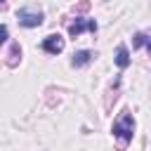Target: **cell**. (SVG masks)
I'll use <instances>...</instances> for the list:
<instances>
[{
    "label": "cell",
    "mask_w": 151,
    "mask_h": 151,
    "mask_svg": "<svg viewBox=\"0 0 151 151\" xmlns=\"http://www.w3.org/2000/svg\"><path fill=\"white\" fill-rule=\"evenodd\" d=\"M111 132H113V137L125 146V144L132 139V134H134V118H132V113H130V111H123V113L113 120Z\"/></svg>",
    "instance_id": "1"
},
{
    "label": "cell",
    "mask_w": 151,
    "mask_h": 151,
    "mask_svg": "<svg viewBox=\"0 0 151 151\" xmlns=\"http://www.w3.org/2000/svg\"><path fill=\"white\" fill-rule=\"evenodd\" d=\"M17 19H19L21 26L35 28V26L42 24V12H40L38 7H21V9H17Z\"/></svg>",
    "instance_id": "2"
},
{
    "label": "cell",
    "mask_w": 151,
    "mask_h": 151,
    "mask_svg": "<svg viewBox=\"0 0 151 151\" xmlns=\"http://www.w3.org/2000/svg\"><path fill=\"white\" fill-rule=\"evenodd\" d=\"M83 31L94 33V31H97V21H94V19H83V17H80V19H76V21L68 26V35H71V38H78Z\"/></svg>",
    "instance_id": "3"
},
{
    "label": "cell",
    "mask_w": 151,
    "mask_h": 151,
    "mask_svg": "<svg viewBox=\"0 0 151 151\" xmlns=\"http://www.w3.org/2000/svg\"><path fill=\"white\" fill-rule=\"evenodd\" d=\"M64 38L59 35V33H52V35H47L42 42H40V47L47 52V54H59V52H64Z\"/></svg>",
    "instance_id": "4"
},
{
    "label": "cell",
    "mask_w": 151,
    "mask_h": 151,
    "mask_svg": "<svg viewBox=\"0 0 151 151\" xmlns=\"http://www.w3.org/2000/svg\"><path fill=\"white\" fill-rule=\"evenodd\" d=\"M92 57H94V52H90V50H80V52H76V54H73L71 64H73L76 68H80V66L90 64V61H92Z\"/></svg>",
    "instance_id": "5"
},
{
    "label": "cell",
    "mask_w": 151,
    "mask_h": 151,
    "mask_svg": "<svg viewBox=\"0 0 151 151\" xmlns=\"http://www.w3.org/2000/svg\"><path fill=\"white\" fill-rule=\"evenodd\" d=\"M132 45H134V47H146V52L151 54V31H149V33H134Z\"/></svg>",
    "instance_id": "6"
},
{
    "label": "cell",
    "mask_w": 151,
    "mask_h": 151,
    "mask_svg": "<svg viewBox=\"0 0 151 151\" xmlns=\"http://www.w3.org/2000/svg\"><path fill=\"white\" fill-rule=\"evenodd\" d=\"M116 64H118L120 68H125V66L130 64V52H127L125 45H120V47L116 50Z\"/></svg>",
    "instance_id": "7"
},
{
    "label": "cell",
    "mask_w": 151,
    "mask_h": 151,
    "mask_svg": "<svg viewBox=\"0 0 151 151\" xmlns=\"http://www.w3.org/2000/svg\"><path fill=\"white\" fill-rule=\"evenodd\" d=\"M17 59H21V47L14 42V45H12V50H9V66H14V64H17Z\"/></svg>",
    "instance_id": "8"
},
{
    "label": "cell",
    "mask_w": 151,
    "mask_h": 151,
    "mask_svg": "<svg viewBox=\"0 0 151 151\" xmlns=\"http://www.w3.org/2000/svg\"><path fill=\"white\" fill-rule=\"evenodd\" d=\"M7 38H9V33H7V26H2V24H0V45H2Z\"/></svg>",
    "instance_id": "9"
},
{
    "label": "cell",
    "mask_w": 151,
    "mask_h": 151,
    "mask_svg": "<svg viewBox=\"0 0 151 151\" xmlns=\"http://www.w3.org/2000/svg\"><path fill=\"white\" fill-rule=\"evenodd\" d=\"M0 2H5V0H0Z\"/></svg>",
    "instance_id": "10"
}]
</instances>
